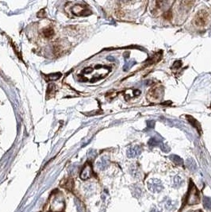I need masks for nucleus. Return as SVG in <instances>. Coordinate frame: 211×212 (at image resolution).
Returning <instances> with one entry per match:
<instances>
[{"label":"nucleus","mask_w":211,"mask_h":212,"mask_svg":"<svg viewBox=\"0 0 211 212\" xmlns=\"http://www.w3.org/2000/svg\"><path fill=\"white\" fill-rule=\"evenodd\" d=\"M199 203V194L198 191L193 184L190 185L188 196H187V204L189 205H195Z\"/></svg>","instance_id":"f257e3e1"},{"label":"nucleus","mask_w":211,"mask_h":212,"mask_svg":"<svg viewBox=\"0 0 211 212\" xmlns=\"http://www.w3.org/2000/svg\"><path fill=\"white\" fill-rule=\"evenodd\" d=\"M208 21V13L204 10L198 11L195 18V25L198 26H204Z\"/></svg>","instance_id":"f03ea898"},{"label":"nucleus","mask_w":211,"mask_h":212,"mask_svg":"<svg viewBox=\"0 0 211 212\" xmlns=\"http://www.w3.org/2000/svg\"><path fill=\"white\" fill-rule=\"evenodd\" d=\"M148 189L153 193H159L164 189V186L160 180L157 179H152L147 182Z\"/></svg>","instance_id":"7ed1b4c3"},{"label":"nucleus","mask_w":211,"mask_h":212,"mask_svg":"<svg viewBox=\"0 0 211 212\" xmlns=\"http://www.w3.org/2000/svg\"><path fill=\"white\" fill-rule=\"evenodd\" d=\"M72 13L78 16H86L90 14V11H88L86 6L81 5H76L71 9Z\"/></svg>","instance_id":"20e7f679"},{"label":"nucleus","mask_w":211,"mask_h":212,"mask_svg":"<svg viewBox=\"0 0 211 212\" xmlns=\"http://www.w3.org/2000/svg\"><path fill=\"white\" fill-rule=\"evenodd\" d=\"M92 176V168L90 164H86L85 166L83 168L81 174H80V177L83 179H88L90 178V176Z\"/></svg>","instance_id":"39448f33"},{"label":"nucleus","mask_w":211,"mask_h":212,"mask_svg":"<svg viewBox=\"0 0 211 212\" xmlns=\"http://www.w3.org/2000/svg\"><path fill=\"white\" fill-rule=\"evenodd\" d=\"M140 152H141V150H140L139 146H133V147L129 148V149L127 152V156L129 157H135L140 154Z\"/></svg>","instance_id":"423d86ee"},{"label":"nucleus","mask_w":211,"mask_h":212,"mask_svg":"<svg viewBox=\"0 0 211 212\" xmlns=\"http://www.w3.org/2000/svg\"><path fill=\"white\" fill-rule=\"evenodd\" d=\"M159 95H160V90H159V88H152V89L149 91V94H148L149 97H151L152 99H159Z\"/></svg>","instance_id":"0eeeda50"},{"label":"nucleus","mask_w":211,"mask_h":212,"mask_svg":"<svg viewBox=\"0 0 211 212\" xmlns=\"http://www.w3.org/2000/svg\"><path fill=\"white\" fill-rule=\"evenodd\" d=\"M171 160H172L173 162L176 164L177 165H183V160H182L179 157L176 156V155H173V156L171 157Z\"/></svg>","instance_id":"6e6552de"},{"label":"nucleus","mask_w":211,"mask_h":212,"mask_svg":"<svg viewBox=\"0 0 211 212\" xmlns=\"http://www.w3.org/2000/svg\"><path fill=\"white\" fill-rule=\"evenodd\" d=\"M203 204H204V207L207 210L211 209V198L209 197H204L203 199Z\"/></svg>","instance_id":"1a4fd4ad"},{"label":"nucleus","mask_w":211,"mask_h":212,"mask_svg":"<svg viewBox=\"0 0 211 212\" xmlns=\"http://www.w3.org/2000/svg\"><path fill=\"white\" fill-rule=\"evenodd\" d=\"M186 165L191 171H195L197 169V165L193 160H188L186 161Z\"/></svg>","instance_id":"9d476101"},{"label":"nucleus","mask_w":211,"mask_h":212,"mask_svg":"<svg viewBox=\"0 0 211 212\" xmlns=\"http://www.w3.org/2000/svg\"><path fill=\"white\" fill-rule=\"evenodd\" d=\"M186 118L188 119V121H189L190 122H191V124L195 127V128H197L198 129H200V126H199V123H198V122L196 121L194 118H193V117H191V116H187Z\"/></svg>","instance_id":"9b49d317"},{"label":"nucleus","mask_w":211,"mask_h":212,"mask_svg":"<svg viewBox=\"0 0 211 212\" xmlns=\"http://www.w3.org/2000/svg\"><path fill=\"white\" fill-rule=\"evenodd\" d=\"M107 160L104 158H102L99 162H98V167L99 168V169L101 170H103L105 168H107Z\"/></svg>","instance_id":"f8f14e48"},{"label":"nucleus","mask_w":211,"mask_h":212,"mask_svg":"<svg viewBox=\"0 0 211 212\" xmlns=\"http://www.w3.org/2000/svg\"><path fill=\"white\" fill-rule=\"evenodd\" d=\"M174 206H175V201H173L171 199H167L166 203H165V207L167 210L172 209Z\"/></svg>","instance_id":"ddd939ff"},{"label":"nucleus","mask_w":211,"mask_h":212,"mask_svg":"<svg viewBox=\"0 0 211 212\" xmlns=\"http://www.w3.org/2000/svg\"><path fill=\"white\" fill-rule=\"evenodd\" d=\"M182 184H183V179L181 178L180 176H176L175 179H174V185H175L176 187H179V186H181Z\"/></svg>","instance_id":"4468645a"},{"label":"nucleus","mask_w":211,"mask_h":212,"mask_svg":"<svg viewBox=\"0 0 211 212\" xmlns=\"http://www.w3.org/2000/svg\"><path fill=\"white\" fill-rule=\"evenodd\" d=\"M61 76V73L60 72H57V73H52V74H50L48 76V77L50 80H56L59 79V78Z\"/></svg>","instance_id":"2eb2a0df"},{"label":"nucleus","mask_w":211,"mask_h":212,"mask_svg":"<svg viewBox=\"0 0 211 212\" xmlns=\"http://www.w3.org/2000/svg\"><path fill=\"white\" fill-rule=\"evenodd\" d=\"M159 143V141H156L155 138H152V139H150L149 141H148V145H149L151 147H152V146H156V145H158Z\"/></svg>","instance_id":"dca6fc26"},{"label":"nucleus","mask_w":211,"mask_h":212,"mask_svg":"<svg viewBox=\"0 0 211 212\" xmlns=\"http://www.w3.org/2000/svg\"><path fill=\"white\" fill-rule=\"evenodd\" d=\"M44 34L46 37L52 36V34H53V31H52V30H51L50 28H49V29H47V30H45L44 31Z\"/></svg>","instance_id":"f3484780"},{"label":"nucleus","mask_w":211,"mask_h":212,"mask_svg":"<svg viewBox=\"0 0 211 212\" xmlns=\"http://www.w3.org/2000/svg\"><path fill=\"white\" fill-rule=\"evenodd\" d=\"M133 65V62H129V63H126L124 66V71H128L132 66Z\"/></svg>","instance_id":"a211bd4d"},{"label":"nucleus","mask_w":211,"mask_h":212,"mask_svg":"<svg viewBox=\"0 0 211 212\" xmlns=\"http://www.w3.org/2000/svg\"><path fill=\"white\" fill-rule=\"evenodd\" d=\"M171 16H172V14L171 13V11H167V12H166L164 14V18H167V19H171Z\"/></svg>","instance_id":"6ab92c4d"},{"label":"nucleus","mask_w":211,"mask_h":212,"mask_svg":"<svg viewBox=\"0 0 211 212\" xmlns=\"http://www.w3.org/2000/svg\"><path fill=\"white\" fill-rule=\"evenodd\" d=\"M182 65V64H181V61H176V62H175V64H174V68H177V69H179V67Z\"/></svg>","instance_id":"aec40b11"},{"label":"nucleus","mask_w":211,"mask_h":212,"mask_svg":"<svg viewBox=\"0 0 211 212\" xmlns=\"http://www.w3.org/2000/svg\"><path fill=\"white\" fill-rule=\"evenodd\" d=\"M150 212H162V211H161V210L158 209V208H157L156 207H154L151 209Z\"/></svg>","instance_id":"412c9836"},{"label":"nucleus","mask_w":211,"mask_h":212,"mask_svg":"<svg viewBox=\"0 0 211 212\" xmlns=\"http://www.w3.org/2000/svg\"><path fill=\"white\" fill-rule=\"evenodd\" d=\"M107 60H108V61H114V60H115V59L113 57H107Z\"/></svg>","instance_id":"4be33fe9"},{"label":"nucleus","mask_w":211,"mask_h":212,"mask_svg":"<svg viewBox=\"0 0 211 212\" xmlns=\"http://www.w3.org/2000/svg\"><path fill=\"white\" fill-rule=\"evenodd\" d=\"M191 212H202V211H191Z\"/></svg>","instance_id":"5701e85b"}]
</instances>
